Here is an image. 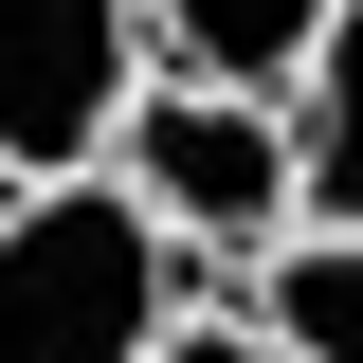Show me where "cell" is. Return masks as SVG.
Masks as SVG:
<instances>
[{
    "mask_svg": "<svg viewBox=\"0 0 363 363\" xmlns=\"http://www.w3.org/2000/svg\"><path fill=\"white\" fill-rule=\"evenodd\" d=\"M182 236L145 218L109 164H55L0 200V363H145L164 345Z\"/></svg>",
    "mask_w": 363,
    "mask_h": 363,
    "instance_id": "obj_1",
    "label": "cell"
},
{
    "mask_svg": "<svg viewBox=\"0 0 363 363\" xmlns=\"http://www.w3.org/2000/svg\"><path fill=\"white\" fill-rule=\"evenodd\" d=\"M109 182H128L182 255H272V236L309 218V182H291V91H255V73L128 91V109H109Z\"/></svg>",
    "mask_w": 363,
    "mask_h": 363,
    "instance_id": "obj_2",
    "label": "cell"
},
{
    "mask_svg": "<svg viewBox=\"0 0 363 363\" xmlns=\"http://www.w3.org/2000/svg\"><path fill=\"white\" fill-rule=\"evenodd\" d=\"M128 91H145V0H0V182L109 164Z\"/></svg>",
    "mask_w": 363,
    "mask_h": 363,
    "instance_id": "obj_3",
    "label": "cell"
},
{
    "mask_svg": "<svg viewBox=\"0 0 363 363\" xmlns=\"http://www.w3.org/2000/svg\"><path fill=\"white\" fill-rule=\"evenodd\" d=\"M255 327L291 363H363V218H291L255 272Z\"/></svg>",
    "mask_w": 363,
    "mask_h": 363,
    "instance_id": "obj_4",
    "label": "cell"
},
{
    "mask_svg": "<svg viewBox=\"0 0 363 363\" xmlns=\"http://www.w3.org/2000/svg\"><path fill=\"white\" fill-rule=\"evenodd\" d=\"M291 182H309V218H363V0H327L309 73H291Z\"/></svg>",
    "mask_w": 363,
    "mask_h": 363,
    "instance_id": "obj_5",
    "label": "cell"
},
{
    "mask_svg": "<svg viewBox=\"0 0 363 363\" xmlns=\"http://www.w3.org/2000/svg\"><path fill=\"white\" fill-rule=\"evenodd\" d=\"M145 37H164L182 73H255V91H291V73H309V37H327V0H145Z\"/></svg>",
    "mask_w": 363,
    "mask_h": 363,
    "instance_id": "obj_6",
    "label": "cell"
},
{
    "mask_svg": "<svg viewBox=\"0 0 363 363\" xmlns=\"http://www.w3.org/2000/svg\"><path fill=\"white\" fill-rule=\"evenodd\" d=\"M145 363H291V345H272V327L236 309V327H164V345H145Z\"/></svg>",
    "mask_w": 363,
    "mask_h": 363,
    "instance_id": "obj_7",
    "label": "cell"
}]
</instances>
